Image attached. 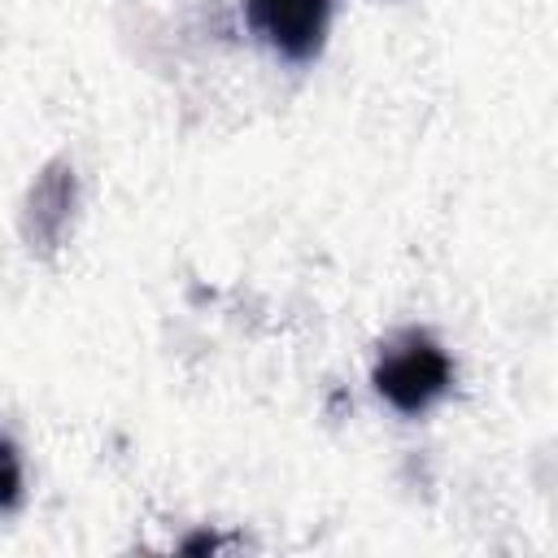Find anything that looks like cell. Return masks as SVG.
<instances>
[{
    "label": "cell",
    "instance_id": "cell-2",
    "mask_svg": "<svg viewBox=\"0 0 558 558\" xmlns=\"http://www.w3.org/2000/svg\"><path fill=\"white\" fill-rule=\"evenodd\" d=\"M253 31L288 61H310L323 39L336 0H244Z\"/></svg>",
    "mask_w": 558,
    "mask_h": 558
},
{
    "label": "cell",
    "instance_id": "cell-3",
    "mask_svg": "<svg viewBox=\"0 0 558 558\" xmlns=\"http://www.w3.org/2000/svg\"><path fill=\"white\" fill-rule=\"evenodd\" d=\"M22 497V458L17 449L0 436V510H9Z\"/></svg>",
    "mask_w": 558,
    "mask_h": 558
},
{
    "label": "cell",
    "instance_id": "cell-1",
    "mask_svg": "<svg viewBox=\"0 0 558 558\" xmlns=\"http://www.w3.org/2000/svg\"><path fill=\"white\" fill-rule=\"evenodd\" d=\"M453 384V362L449 353L423 336V331H405L397 336L379 362H375V388L401 410V414H418L432 401H440Z\"/></svg>",
    "mask_w": 558,
    "mask_h": 558
}]
</instances>
